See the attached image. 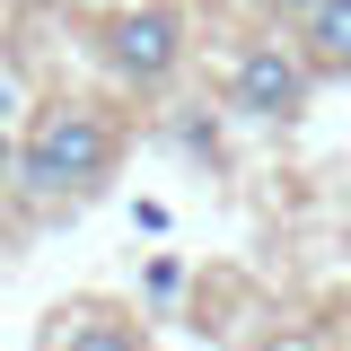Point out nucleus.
<instances>
[{
	"label": "nucleus",
	"mask_w": 351,
	"mask_h": 351,
	"mask_svg": "<svg viewBox=\"0 0 351 351\" xmlns=\"http://www.w3.org/2000/svg\"><path fill=\"white\" fill-rule=\"evenodd\" d=\"M176 290H184V263H176V255H158L149 272H141V299H149V307H167Z\"/></svg>",
	"instance_id": "7"
},
{
	"label": "nucleus",
	"mask_w": 351,
	"mask_h": 351,
	"mask_svg": "<svg viewBox=\"0 0 351 351\" xmlns=\"http://www.w3.org/2000/svg\"><path fill=\"white\" fill-rule=\"evenodd\" d=\"M219 114L228 106H211V97H158V141L176 158H193V167H219L228 158V123Z\"/></svg>",
	"instance_id": "5"
},
{
	"label": "nucleus",
	"mask_w": 351,
	"mask_h": 351,
	"mask_svg": "<svg viewBox=\"0 0 351 351\" xmlns=\"http://www.w3.org/2000/svg\"><path fill=\"white\" fill-rule=\"evenodd\" d=\"M27 9H53V0H27Z\"/></svg>",
	"instance_id": "11"
},
{
	"label": "nucleus",
	"mask_w": 351,
	"mask_h": 351,
	"mask_svg": "<svg viewBox=\"0 0 351 351\" xmlns=\"http://www.w3.org/2000/svg\"><path fill=\"white\" fill-rule=\"evenodd\" d=\"M0 114H18V80H9V62H0Z\"/></svg>",
	"instance_id": "10"
},
{
	"label": "nucleus",
	"mask_w": 351,
	"mask_h": 351,
	"mask_svg": "<svg viewBox=\"0 0 351 351\" xmlns=\"http://www.w3.org/2000/svg\"><path fill=\"white\" fill-rule=\"evenodd\" d=\"M36 351H158V343H149V325H141L132 307H114V299H62L44 316Z\"/></svg>",
	"instance_id": "4"
},
{
	"label": "nucleus",
	"mask_w": 351,
	"mask_h": 351,
	"mask_svg": "<svg viewBox=\"0 0 351 351\" xmlns=\"http://www.w3.org/2000/svg\"><path fill=\"white\" fill-rule=\"evenodd\" d=\"M132 132L106 97H36V114L18 132V202L36 211H71V202H97L114 176H123Z\"/></svg>",
	"instance_id": "1"
},
{
	"label": "nucleus",
	"mask_w": 351,
	"mask_h": 351,
	"mask_svg": "<svg viewBox=\"0 0 351 351\" xmlns=\"http://www.w3.org/2000/svg\"><path fill=\"white\" fill-rule=\"evenodd\" d=\"M290 36L307 44V62H316V80H351V0H316Z\"/></svg>",
	"instance_id": "6"
},
{
	"label": "nucleus",
	"mask_w": 351,
	"mask_h": 351,
	"mask_svg": "<svg viewBox=\"0 0 351 351\" xmlns=\"http://www.w3.org/2000/svg\"><path fill=\"white\" fill-rule=\"evenodd\" d=\"M316 62H307V44L290 36V27H263V36H246L237 53H228V71H219V106L237 114V123H299L307 106H316Z\"/></svg>",
	"instance_id": "3"
},
{
	"label": "nucleus",
	"mask_w": 351,
	"mask_h": 351,
	"mask_svg": "<svg viewBox=\"0 0 351 351\" xmlns=\"http://www.w3.org/2000/svg\"><path fill=\"white\" fill-rule=\"evenodd\" d=\"M88 62L106 71L114 97L158 106V97H176L184 62H193V9H184V0H123V9H97V18H88Z\"/></svg>",
	"instance_id": "2"
},
{
	"label": "nucleus",
	"mask_w": 351,
	"mask_h": 351,
	"mask_svg": "<svg viewBox=\"0 0 351 351\" xmlns=\"http://www.w3.org/2000/svg\"><path fill=\"white\" fill-rule=\"evenodd\" d=\"M0 193H18V132H9V114H0Z\"/></svg>",
	"instance_id": "9"
},
{
	"label": "nucleus",
	"mask_w": 351,
	"mask_h": 351,
	"mask_svg": "<svg viewBox=\"0 0 351 351\" xmlns=\"http://www.w3.org/2000/svg\"><path fill=\"white\" fill-rule=\"evenodd\" d=\"M246 9H255V27H299L316 0H246Z\"/></svg>",
	"instance_id": "8"
}]
</instances>
